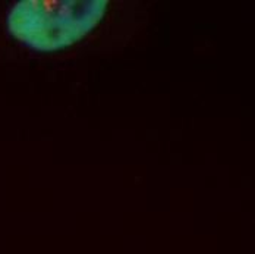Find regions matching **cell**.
<instances>
[{"label":"cell","mask_w":255,"mask_h":254,"mask_svg":"<svg viewBox=\"0 0 255 254\" xmlns=\"http://www.w3.org/2000/svg\"><path fill=\"white\" fill-rule=\"evenodd\" d=\"M12 43L35 56L88 65L136 47L153 29V3L139 0H19L4 13Z\"/></svg>","instance_id":"obj_1"}]
</instances>
